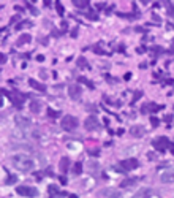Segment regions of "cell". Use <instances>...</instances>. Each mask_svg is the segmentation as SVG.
<instances>
[{
    "instance_id": "17",
    "label": "cell",
    "mask_w": 174,
    "mask_h": 198,
    "mask_svg": "<svg viewBox=\"0 0 174 198\" xmlns=\"http://www.w3.org/2000/svg\"><path fill=\"white\" fill-rule=\"evenodd\" d=\"M73 173H74V174H81V173H82V163H81V162H76V163H74Z\"/></svg>"
},
{
    "instance_id": "7",
    "label": "cell",
    "mask_w": 174,
    "mask_h": 198,
    "mask_svg": "<svg viewBox=\"0 0 174 198\" xmlns=\"http://www.w3.org/2000/svg\"><path fill=\"white\" fill-rule=\"evenodd\" d=\"M120 166L125 171H131V169H135L138 166V160L136 159H125V160L120 162Z\"/></svg>"
},
{
    "instance_id": "16",
    "label": "cell",
    "mask_w": 174,
    "mask_h": 198,
    "mask_svg": "<svg viewBox=\"0 0 174 198\" xmlns=\"http://www.w3.org/2000/svg\"><path fill=\"white\" fill-rule=\"evenodd\" d=\"M40 106H41V105H40L38 100H33L30 103V109H32V112H35V114H38V112H40Z\"/></svg>"
},
{
    "instance_id": "24",
    "label": "cell",
    "mask_w": 174,
    "mask_h": 198,
    "mask_svg": "<svg viewBox=\"0 0 174 198\" xmlns=\"http://www.w3.org/2000/svg\"><path fill=\"white\" fill-rule=\"evenodd\" d=\"M131 182H133V179H127V181H123V182H122V187H127V186H130Z\"/></svg>"
},
{
    "instance_id": "27",
    "label": "cell",
    "mask_w": 174,
    "mask_h": 198,
    "mask_svg": "<svg viewBox=\"0 0 174 198\" xmlns=\"http://www.w3.org/2000/svg\"><path fill=\"white\" fill-rule=\"evenodd\" d=\"M37 60H38V62H43V60H44V55H41V54L37 55Z\"/></svg>"
},
{
    "instance_id": "30",
    "label": "cell",
    "mask_w": 174,
    "mask_h": 198,
    "mask_svg": "<svg viewBox=\"0 0 174 198\" xmlns=\"http://www.w3.org/2000/svg\"><path fill=\"white\" fill-rule=\"evenodd\" d=\"M70 198H78V195H70Z\"/></svg>"
},
{
    "instance_id": "3",
    "label": "cell",
    "mask_w": 174,
    "mask_h": 198,
    "mask_svg": "<svg viewBox=\"0 0 174 198\" xmlns=\"http://www.w3.org/2000/svg\"><path fill=\"white\" fill-rule=\"evenodd\" d=\"M16 193L21 196H29V198H37L38 196V189L30 187V186H18L16 187Z\"/></svg>"
},
{
    "instance_id": "9",
    "label": "cell",
    "mask_w": 174,
    "mask_h": 198,
    "mask_svg": "<svg viewBox=\"0 0 174 198\" xmlns=\"http://www.w3.org/2000/svg\"><path fill=\"white\" fill-rule=\"evenodd\" d=\"M152 144H154L155 149H160V151H163L166 146H171V144H169V141H168V138H165V136H162V138H155L154 141H152Z\"/></svg>"
},
{
    "instance_id": "19",
    "label": "cell",
    "mask_w": 174,
    "mask_h": 198,
    "mask_svg": "<svg viewBox=\"0 0 174 198\" xmlns=\"http://www.w3.org/2000/svg\"><path fill=\"white\" fill-rule=\"evenodd\" d=\"M73 5L78 6V8H86L89 3H87V2H82V0H73Z\"/></svg>"
},
{
    "instance_id": "4",
    "label": "cell",
    "mask_w": 174,
    "mask_h": 198,
    "mask_svg": "<svg viewBox=\"0 0 174 198\" xmlns=\"http://www.w3.org/2000/svg\"><path fill=\"white\" fill-rule=\"evenodd\" d=\"M100 196H103V198H119V196H120V192H119L117 189L106 187V189L100 190Z\"/></svg>"
},
{
    "instance_id": "26",
    "label": "cell",
    "mask_w": 174,
    "mask_h": 198,
    "mask_svg": "<svg viewBox=\"0 0 174 198\" xmlns=\"http://www.w3.org/2000/svg\"><path fill=\"white\" fill-rule=\"evenodd\" d=\"M3 105H5V98L0 95V108H3Z\"/></svg>"
},
{
    "instance_id": "29",
    "label": "cell",
    "mask_w": 174,
    "mask_h": 198,
    "mask_svg": "<svg viewBox=\"0 0 174 198\" xmlns=\"http://www.w3.org/2000/svg\"><path fill=\"white\" fill-rule=\"evenodd\" d=\"M169 149H171V152L174 154V144H171V147H169Z\"/></svg>"
},
{
    "instance_id": "28",
    "label": "cell",
    "mask_w": 174,
    "mask_h": 198,
    "mask_svg": "<svg viewBox=\"0 0 174 198\" xmlns=\"http://www.w3.org/2000/svg\"><path fill=\"white\" fill-rule=\"evenodd\" d=\"M48 112H49V116H52V117H55V116H59V112H54V111H48Z\"/></svg>"
},
{
    "instance_id": "13",
    "label": "cell",
    "mask_w": 174,
    "mask_h": 198,
    "mask_svg": "<svg viewBox=\"0 0 174 198\" xmlns=\"http://www.w3.org/2000/svg\"><path fill=\"white\" fill-rule=\"evenodd\" d=\"M48 192H49V196L51 198H60V192H59V187L51 184L49 187H48Z\"/></svg>"
},
{
    "instance_id": "25",
    "label": "cell",
    "mask_w": 174,
    "mask_h": 198,
    "mask_svg": "<svg viewBox=\"0 0 174 198\" xmlns=\"http://www.w3.org/2000/svg\"><path fill=\"white\" fill-rule=\"evenodd\" d=\"M150 124L154 125V127H157V125H158V119H157V117H152V119H150Z\"/></svg>"
},
{
    "instance_id": "1",
    "label": "cell",
    "mask_w": 174,
    "mask_h": 198,
    "mask_svg": "<svg viewBox=\"0 0 174 198\" xmlns=\"http://www.w3.org/2000/svg\"><path fill=\"white\" fill-rule=\"evenodd\" d=\"M11 165L16 169H19V171H32V169L35 168V162H33V159L29 157V155L18 154V155H13L11 157Z\"/></svg>"
},
{
    "instance_id": "20",
    "label": "cell",
    "mask_w": 174,
    "mask_h": 198,
    "mask_svg": "<svg viewBox=\"0 0 174 198\" xmlns=\"http://www.w3.org/2000/svg\"><path fill=\"white\" fill-rule=\"evenodd\" d=\"M18 181V178L15 174H11V176H8V178H6V184H15Z\"/></svg>"
},
{
    "instance_id": "11",
    "label": "cell",
    "mask_w": 174,
    "mask_h": 198,
    "mask_svg": "<svg viewBox=\"0 0 174 198\" xmlns=\"http://www.w3.org/2000/svg\"><path fill=\"white\" fill-rule=\"evenodd\" d=\"M130 133H131V136H135V138H141L144 135V127L141 125H133L130 129Z\"/></svg>"
},
{
    "instance_id": "18",
    "label": "cell",
    "mask_w": 174,
    "mask_h": 198,
    "mask_svg": "<svg viewBox=\"0 0 174 198\" xmlns=\"http://www.w3.org/2000/svg\"><path fill=\"white\" fill-rule=\"evenodd\" d=\"M60 169H62V171H67V169H68V159L67 157H64V159H62L60 160Z\"/></svg>"
},
{
    "instance_id": "12",
    "label": "cell",
    "mask_w": 174,
    "mask_h": 198,
    "mask_svg": "<svg viewBox=\"0 0 174 198\" xmlns=\"http://www.w3.org/2000/svg\"><path fill=\"white\" fill-rule=\"evenodd\" d=\"M16 119V124L19 125V127H30V121H29V119H27V117H24V116H16L15 117Z\"/></svg>"
},
{
    "instance_id": "10",
    "label": "cell",
    "mask_w": 174,
    "mask_h": 198,
    "mask_svg": "<svg viewBox=\"0 0 174 198\" xmlns=\"http://www.w3.org/2000/svg\"><path fill=\"white\" fill-rule=\"evenodd\" d=\"M150 195H152V190L147 189V187H143V189H139L138 192L135 193L133 198H150Z\"/></svg>"
},
{
    "instance_id": "14",
    "label": "cell",
    "mask_w": 174,
    "mask_h": 198,
    "mask_svg": "<svg viewBox=\"0 0 174 198\" xmlns=\"http://www.w3.org/2000/svg\"><path fill=\"white\" fill-rule=\"evenodd\" d=\"M29 84H30V87H32V89H37V90H40V92H44V90H46V86H44V84H41V82H38V81L30 79Z\"/></svg>"
},
{
    "instance_id": "2",
    "label": "cell",
    "mask_w": 174,
    "mask_h": 198,
    "mask_svg": "<svg viewBox=\"0 0 174 198\" xmlns=\"http://www.w3.org/2000/svg\"><path fill=\"white\" fill-rule=\"evenodd\" d=\"M78 119H76L74 116H71V114H67V116H64V119L60 121V127L64 129L65 132H71V130H74L76 127H78Z\"/></svg>"
},
{
    "instance_id": "5",
    "label": "cell",
    "mask_w": 174,
    "mask_h": 198,
    "mask_svg": "<svg viewBox=\"0 0 174 198\" xmlns=\"http://www.w3.org/2000/svg\"><path fill=\"white\" fill-rule=\"evenodd\" d=\"M84 127L87 130H98L100 129V122H98V119H97L95 116H90V117H87L84 121Z\"/></svg>"
},
{
    "instance_id": "15",
    "label": "cell",
    "mask_w": 174,
    "mask_h": 198,
    "mask_svg": "<svg viewBox=\"0 0 174 198\" xmlns=\"http://www.w3.org/2000/svg\"><path fill=\"white\" fill-rule=\"evenodd\" d=\"M30 40H32L30 35H29V33H24L22 37H21V38L18 40V45H19V46H21V45H25V43H29Z\"/></svg>"
},
{
    "instance_id": "23",
    "label": "cell",
    "mask_w": 174,
    "mask_h": 198,
    "mask_svg": "<svg viewBox=\"0 0 174 198\" xmlns=\"http://www.w3.org/2000/svg\"><path fill=\"white\" fill-rule=\"evenodd\" d=\"M5 62H6V55L0 52V65H2V63H5Z\"/></svg>"
},
{
    "instance_id": "6",
    "label": "cell",
    "mask_w": 174,
    "mask_h": 198,
    "mask_svg": "<svg viewBox=\"0 0 174 198\" xmlns=\"http://www.w3.org/2000/svg\"><path fill=\"white\" fill-rule=\"evenodd\" d=\"M68 94L73 100H79L81 95H82V89L78 86V84H71V86L68 87Z\"/></svg>"
},
{
    "instance_id": "8",
    "label": "cell",
    "mask_w": 174,
    "mask_h": 198,
    "mask_svg": "<svg viewBox=\"0 0 174 198\" xmlns=\"http://www.w3.org/2000/svg\"><path fill=\"white\" fill-rule=\"evenodd\" d=\"M160 181L163 184H172L174 182V169H166L160 174Z\"/></svg>"
},
{
    "instance_id": "21",
    "label": "cell",
    "mask_w": 174,
    "mask_h": 198,
    "mask_svg": "<svg viewBox=\"0 0 174 198\" xmlns=\"http://www.w3.org/2000/svg\"><path fill=\"white\" fill-rule=\"evenodd\" d=\"M55 6H57V13H59V15H64V5H62L60 2H57V3H55Z\"/></svg>"
},
{
    "instance_id": "22",
    "label": "cell",
    "mask_w": 174,
    "mask_h": 198,
    "mask_svg": "<svg viewBox=\"0 0 174 198\" xmlns=\"http://www.w3.org/2000/svg\"><path fill=\"white\" fill-rule=\"evenodd\" d=\"M78 65H79V67H87V62H86L84 59H79V60H78Z\"/></svg>"
}]
</instances>
